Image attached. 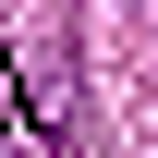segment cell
<instances>
[{
	"mask_svg": "<svg viewBox=\"0 0 158 158\" xmlns=\"http://www.w3.org/2000/svg\"><path fill=\"white\" fill-rule=\"evenodd\" d=\"M0 158H12V146H0Z\"/></svg>",
	"mask_w": 158,
	"mask_h": 158,
	"instance_id": "6da1fadb",
	"label": "cell"
}]
</instances>
